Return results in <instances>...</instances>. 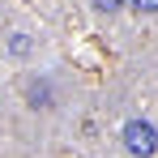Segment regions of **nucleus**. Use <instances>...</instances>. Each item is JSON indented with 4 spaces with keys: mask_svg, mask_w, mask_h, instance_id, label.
I'll return each instance as SVG.
<instances>
[{
    "mask_svg": "<svg viewBox=\"0 0 158 158\" xmlns=\"http://www.w3.org/2000/svg\"><path fill=\"white\" fill-rule=\"evenodd\" d=\"M124 145H128V154L150 158L158 150V128L150 120H128V124H124Z\"/></svg>",
    "mask_w": 158,
    "mask_h": 158,
    "instance_id": "obj_1",
    "label": "nucleus"
},
{
    "mask_svg": "<svg viewBox=\"0 0 158 158\" xmlns=\"http://www.w3.org/2000/svg\"><path fill=\"white\" fill-rule=\"evenodd\" d=\"M9 52H13V56H26V52H30V34H13Z\"/></svg>",
    "mask_w": 158,
    "mask_h": 158,
    "instance_id": "obj_2",
    "label": "nucleus"
},
{
    "mask_svg": "<svg viewBox=\"0 0 158 158\" xmlns=\"http://www.w3.org/2000/svg\"><path fill=\"white\" fill-rule=\"evenodd\" d=\"M137 13H158V0H132Z\"/></svg>",
    "mask_w": 158,
    "mask_h": 158,
    "instance_id": "obj_3",
    "label": "nucleus"
},
{
    "mask_svg": "<svg viewBox=\"0 0 158 158\" xmlns=\"http://www.w3.org/2000/svg\"><path fill=\"white\" fill-rule=\"evenodd\" d=\"M120 4H124V0H94V9H103V13H115Z\"/></svg>",
    "mask_w": 158,
    "mask_h": 158,
    "instance_id": "obj_4",
    "label": "nucleus"
}]
</instances>
